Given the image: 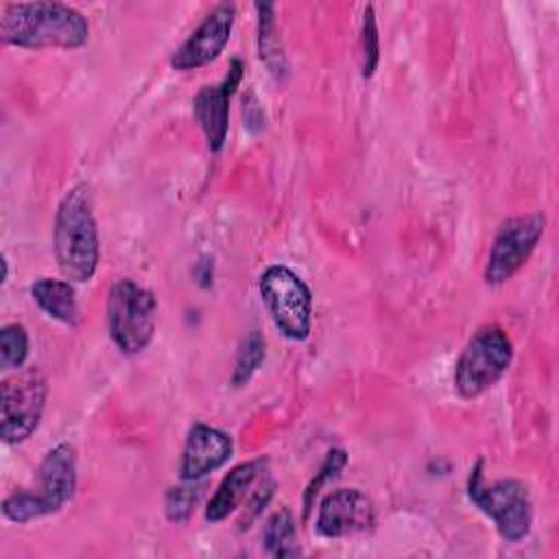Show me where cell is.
Returning <instances> with one entry per match:
<instances>
[{
  "label": "cell",
  "mask_w": 559,
  "mask_h": 559,
  "mask_svg": "<svg viewBox=\"0 0 559 559\" xmlns=\"http://www.w3.org/2000/svg\"><path fill=\"white\" fill-rule=\"evenodd\" d=\"M0 39L17 48H81L90 39L87 17L63 2H11L0 15Z\"/></svg>",
  "instance_id": "6da1fadb"
},
{
  "label": "cell",
  "mask_w": 559,
  "mask_h": 559,
  "mask_svg": "<svg viewBox=\"0 0 559 559\" xmlns=\"http://www.w3.org/2000/svg\"><path fill=\"white\" fill-rule=\"evenodd\" d=\"M52 245L59 271L68 282L85 284L94 277L100 260V240L87 183L72 186L59 201Z\"/></svg>",
  "instance_id": "7a4b0ae2"
},
{
  "label": "cell",
  "mask_w": 559,
  "mask_h": 559,
  "mask_svg": "<svg viewBox=\"0 0 559 559\" xmlns=\"http://www.w3.org/2000/svg\"><path fill=\"white\" fill-rule=\"evenodd\" d=\"M76 489V452L70 443H57L39 463L37 487L20 489L4 498L2 515L11 522L26 524L31 520L57 513Z\"/></svg>",
  "instance_id": "3957f363"
},
{
  "label": "cell",
  "mask_w": 559,
  "mask_h": 559,
  "mask_svg": "<svg viewBox=\"0 0 559 559\" xmlns=\"http://www.w3.org/2000/svg\"><path fill=\"white\" fill-rule=\"evenodd\" d=\"M485 461L478 459L467 476L469 500L496 524L504 542H520L531 533L533 504L528 489L522 480L500 478L485 483Z\"/></svg>",
  "instance_id": "277c9868"
},
{
  "label": "cell",
  "mask_w": 559,
  "mask_h": 559,
  "mask_svg": "<svg viewBox=\"0 0 559 559\" xmlns=\"http://www.w3.org/2000/svg\"><path fill=\"white\" fill-rule=\"evenodd\" d=\"M155 321V295L129 277L116 280L107 297V325L116 347L127 356L144 352L153 341Z\"/></svg>",
  "instance_id": "5b68a950"
},
{
  "label": "cell",
  "mask_w": 559,
  "mask_h": 559,
  "mask_svg": "<svg viewBox=\"0 0 559 559\" xmlns=\"http://www.w3.org/2000/svg\"><path fill=\"white\" fill-rule=\"evenodd\" d=\"M511 360L513 343L507 332L496 323L478 328L465 343L454 367L459 395L465 400L483 395L507 373Z\"/></svg>",
  "instance_id": "8992f818"
},
{
  "label": "cell",
  "mask_w": 559,
  "mask_h": 559,
  "mask_svg": "<svg viewBox=\"0 0 559 559\" xmlns=\"http://www.w3.org/2000/svg\"><path fill=\"white\" fill-rule=\"evenodd\" d=\"M273 325L290 341H306L312 325V293L288 266L271 264L258 282Z\"/></svg>",
  "instance_id": "52a82bcc"
},
{
  "label": "cell",
  "mask_w": 559,
  "mask_h": 559,
  "mask_svg": "<svg viewBox=\"0 0 559 559\" xmlns=\"http://www.w3.org/2000/svg\"><path fill=\"white\" fill-rule=\"evenodd\" d=\"M48 382L37 367L17 371L0 384V437L7 445L26 441L39 426Z\"/></svg>",
  "instance_id": "ba28073f"
},
{
  "label": "cell",
  "mask_w": 559,
  "mask_h": 559,
  "mask_svg": "<svg viewBox=\"0 0 559 559\" xmlns=\"http://www.w3.org/2000/svg\"><path fill=\"white\" fill-rule=\"evenodd\" d=\"M546 227V218L539 212L511 216L500 227L491 242L487 264H485V282L491 286L504 284L511 280L535 251Z\"/></svg>",
  "instance_id": "9c48e42d"
},
{
  "label": "cell",
  "mask_w": 559,
  "mask_h": 559,
  "mask_svg": "<svg viewBox=\"0 0 559 559\" xmlns=\"http://www.w3.org/2000/svg\"><path fill=\"white\" fill-rule=\"evenodd\" d=\"M234 20L236 7L231 2L216 4L192 31V35L173 52L170 66L179 72H188L214 61L231 37Z\"/></svg>",
  "instance_id": "30bf717a"
},
{
  "label": "cell",
  "mask_w": 559,
  "mask_h": 559,
  "mask_svg": "<svg viewBox=\"0 0 559 559\" xmlns=\"http://www.w3.org/2000/svg\"><path fill=\"white\" fill-rule=\"evenodd\" d=\"M376 524V509L367 493L354 487L330 491L317 513L314 528L328 539L349 537L371 531Z\"/></svg>",
  "instance_id": "8fae6325"
},
{
  "label": "cell",
  "mask_w": 559,
  "mask_h": 559,
  "mask_svg": "<svg viewBox=\"0 0 559 559\" xmlns=\"http://www.w3.org/2000/svg\"><path fill=\"white\" fill-rule=\"evenodd\" d=\"M242 72H245L242 61L231 59L227 76L216 85L201 87L199 94L194 96V103H192L194 120L199 122L207 140V146L212 151H221L225 144L227 127H229V100L242 81Z\"/></svg>",
  "instance_id": "7c38bea8"
},
{
  "label": "cell",
  "mask_w": 559,
  "mask_h": 559,
  "mask_svg": "<svg viewBox=\"0 0 559 559\" xmlns=\"http://www.w3.org/2000/svg\"><path fill=\"white\" fill-rule=\"evenodd\" d=\"M234 452L231 437L214 426L203 421L192 424L188 430L181 463H179V478L183 483H199L207 474L223 467Z\"/></svg>",
  "instance_id": "4fadbf2b"
},
{
  "label": "cell",
  "mask_w": 559,
  "mask_h": 559,
  "mask_svg": "<svg viewBox=\"0 0 559 559\" xmlns=\"http://www.w3.org/2000/svg\"><path fill=\"white\" fill-rule=\"evenodd\" d=\"M264 467H266L264 459H251V461H245V463H238L236 467H231L227 472V476L221 480L214 496L210 498V502L205 507V520L221 522L229 513H234L238 509V504L245 500V496L249 493V489L253 487V483L262 476Z\"/></svg>",
  "instance_id": "5bb4252c"
},
{
  "label": "cell",
  "mask_w": 559,
  "mask_h": 559,
  "mask_svg": "<svg viewBox=\"0 0 559 559\" xmlns=\"http://www.w3.org/2000/svg\"><path fill=\"white\" fill-rule=\"evenodd\" d=\"M31 297L50 319L66 323L70 328L79 325V304L72 282L39 277L31 284Z\"/></svg>",
  "instance_id": "9a60e30c"
},
{
  "label": "cell",
  "mask_w": 559,
  "mask_h": 559,
  "mask_svg": "<svg viewBox=\"0 0 559 559\" xmlns=\"http://www.w3.org/2000/svg\"><path fill=\"white\" fill-rule=\"evenodd\" d=\"M258 11V52L266 63L271 74L282 76L286 72V59L280 46V35H275V7L271 2H255Z\"/></svg>",
  "instance_id": "2e32d148"
},
{
  "label": "cell",
  "mask_w": 559,
  "mask_h": 559,
  "mask_svg": "<svg viewBox=\"0 0 559 559\" xmlns=\"http://www.w3.org/2000/svg\"><path fill=\"white\" fill-rule=\"evenodd\" d=\"M297 531H295V518L288 509H280L275 511L266 524H264V548L269 555L273 557H295L299 552L297 544H295Z\"/></svg>",
  "instance_id": "e0dca14e"
},
{
  "label": "cell",
  "mask_w": 559,
  "mask_h": 559,
  "mask_svg": "<svg viewBox=\"0 0 559 559\" xmlns=\"http://www.w3.org/2000/svg\"><path fill=\"white\" fill-rule=\"evenodd\" d=\"M266 356V343L264 336L258 330H251L242 343L240 349L236 354V365H234V373H231V384L234 386H242L251 380V376L258 371V367L262 365Z\"/></svg>",
  "instance_id": "ac0fdd59"
},
{
  "label": "cell",
  "mask_w": 559,
  "mask_h": 559,
  "mask_svg": "<svg viewBox=\"0 0 559 559\" xmlns=\"http://www.w3.org/2000/svg\"><path fill=\"white\" fill-rule=\"evenodd\" d=\"M28 358V334L22 323H7L0 330V369L20 371Z\"/></svg>",
  "instance_id": "d6986e66"
},
{
  "label": "cell",
  "mask_w": 559,
  "mask_h": 559,
  "mask_svg": "<svg viewBox=\"0 0 559 559\" xmlns=\"http://www.w3.org/2000/svg\"><path fill=\"white\" fill-rule=\"evenodd\" d=\"M199 498H201V487H197L194 483L170 487L166 491V500H164L166 518L177 524L190 520V515L194 513V509L199 504Z\"/></svg>",
  "instance_id": "ffe728a7"
},
{
  "label": "cell",
  "mask_w": 559,
  "mask_h": 559,
  "mask_svg": "<svg viewBox=\"0 0 559 559\" xmlns=\"http://www.w3.org/2000/svg\"><path fill=\"white\" fill-rule=\"evenodd\" d=\"M360 52H362V76L369 79L376 72L380 59V37H378V22L376 11L369 4L362 15V31H360Z\"/></svg>",
  "instance_id": "44dd1931"
},
{
  "label": "cell",
  "mask_w": 559,
  "mask_h": 559,
  "mask_svg": "<svg viewBox=\"0 0 559 559\" xmlns=\"http://www.w3.org/2000/svg\"><path fill=\"white\" fill-rule=\"evenodd\" d=\"M345 463H347V454H345V450L334 448V450H330V452H328V456H325V461H323V465H321V472L317 474V478H314V480L308 485V489H306V513L310 511L312 498L319 493L321 485H323V483H328L330 478H336V476H338V472L345 467Z\"/></svg>",
  "instance_id": "7402d4cb"
}]
</instances>
